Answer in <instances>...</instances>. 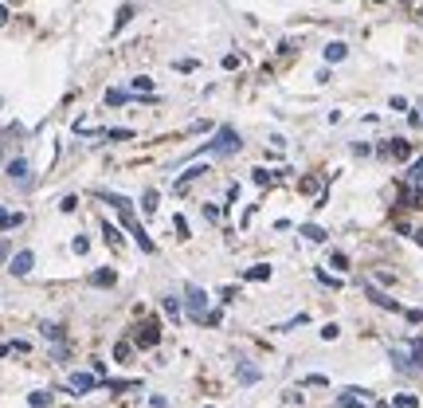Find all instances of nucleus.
Wrapping results in <instances>:
<instances>
[{"mask_svg":"<svg viewBox=\"0 0 423 408\" xmlns=\"http://www.w3.org/2000/svg\"><path fill=\"white\" fill-rule=\"evenodd\" d=\"M102 196V200H110L114 204V208H118V216H122V224H126V228L129 232H134V236H137V247H141V251H157V247H153V239L149 236H145V232H141V224H137L134 220V212H129V200H126V196H114V193H98Z\"/></svg>","mask_w":423,"mask_h":408,"instance_id":"1","label":"nucleus"},{"mask_svg":"<svg viewBox=\"0 0 423 408\" xmlns=\"http://www.w3.org/2000/svg\"><path fill=\"white\" fill-rule=\"evenodd\" d=\"M185 310L200 326H216V322H220V314H212V310H208V295H204L196 283H188V287H185Z\"/></svg>","mask_w":423,"mask_h":408,"instance_id":"2","label":"nucleus"},{"mask_svg":"<svg viewBox=\"0 0 423 408\" xmlns=\"http://www.w3.org/2000/svg\"><path fill=\"white\" fill-rule=\"evenodd\" d=\"M392 361H396V369H423V341L412 338V341H400V346H392Z\"/></svg>","mask_w":423,"mask_h":408,"instance_id":"3","label":"nucleus"},{"mask_svg":"<svg viewBox=\"0 0 423 408\" xmlns=\"http://www.w3.org/2000/svg\"><path fill=\"white\" fill-rule=\"evenodd\" d=\"M239 134L231 126H220L216 130V142H212V153H220V157H231V153H239Z\"/></svg>","mask_w":423,"mask_h":408,"instance_id":"4","label":"nucleus"},{"mask_svg":"<svg viewBox=\"0 0 423 408\" xmlns=\"http://www.w3.org/2000/svg\"><path fill=\"white\" fill-rule=\"evenodd\" d=\"M157 341H161V322H157V318H149V322L137 326V346H141V349L157 346Z\"/></svg>","mask_w":423,"mask_h":408,"instance_id":"5","label":"nucleus"},{"mask_svg":"<svg viewBox=\"0 0 423 408\" xmlns=\"http://www.w3.org/2000/svg\"><path fill=\"white\" fill-rule=\"evenodd\" d=\"M67 389L75 392V397H83V392H94V389H98V373H71Z\"/></svg>","mask_w":423,"mask_h":408,"instance_id":"6","label":"nucleus"},{"mask_svg":"<svg viewBox=\"0 0 423 408\" xmlns=\"http://www.w3.org/2000/svg\"><path fill=\"white\" fill-rule=\"evenodd\" d=\"M32 264H35V255H32V251H16V255H12V264H8V271L20 279V275L32 271Z\"/></svg>","mask_w":423,"mask_h":408,"instance_id":"7","label":"nucleus"},{"mask_svg":"<svg viewBox=\"0 0 423 408\" xmlns=\"http://www.w3.org/2000/svg\"><path fill=\"white\" fill-rule=\"evenodd\" d=\"M8 177H12V185H28V181H32V169H28L24 157H16V162L8 165Z\"/></svg>","mask_w":423,"mask_h":408,"instance_id":"8","label":"nucleus"},{"mask_svg":"<svg viewBox=\"0 0 423 408\" xmlns=\"http://www.w3.org/2000/svg\"><path fill=\"white\" fill-rule=\"evenodd\" d=\"M364 295L373 298V302H376V306H384V310H400V302H396V298L381 295V290H376V287H369V283H364Z\"/></svg>","mask_w":423,"mask_h":408,"instance_id":"9","label":"nucleus"},{"mask_svg":"<svg viewBox=\"0 0 423 408\" xmlns=\"http://www.w3.org/2000/svg\"><path fill=\"white\" fill-rule=\"evenodd\" d=\"M204 173H208V169H204V165H192V169H185V173H180V177H177V193H185V188L192 185L196 177H204Z\"/></svg>","mask_w":423,"mask_h":408,"instance_id":"10","label":"nucleus"},{"mask_svg":"<svg viewBox=\"0 0 423 408\" xmlns=\"http://www.w3.org/2000/svg\"><path fill=\"white\" fill-rule=\"evenodd\" d=\"M345 55H349V47H345V43H330V47H325V60H330V63H341Z\"/></svg>","mask_w":423,"mask_h":408,"instance_id":"11","label":"nucleus"},{"mask_svg":"<svg viewBox=\"0 0 423 408\" xmlns=\"http://www.w3.org/2000/svg\"><path fill=\"white\" fill-rule=\"evenodd\" d=\"M114 279H118V271H94L91 275V287H110Z\"/></svg>","mask_w":423,"mask_h":408,"instance_id":"12","label":"nucleus"},{"mask_svg":"<svg viewBox=\"0 0 423 408\" xmlns=\"http://www.w3.org/2000/svg\"><path fill=\"white\" fill-rule=\"evenodd\" d=\"M161 306H165V314H169L173 318V322H180V302H177V298H161Z\"/></svg>","mask_w":423,"mask_h":408,"instance_id":"13","label":"nucleus"},{"mask_svg":"<svg viewBox=\"0 0 423 408\" xmlns=\"http://www.w3.org/2000/svg\"><path fill=\"white\" fill-rule=\"evenodd\" d=\"M16 224H24V216H20V212H4V208H0V228H16Z\"/></svg>","mask_w":423,"mask_h":408,"instance_id":"14","label":"nucleus"},{"mask_svg":"<svg viewBox=\"0 0 423 408\" xmlns=\"http://www.w3.org/2000/svg\"><path fill=\"white\" fill-rule=\"evenodd\" d=\"M243 279H255V283H262V279H271V267L267 264H259V267H251V271L243 275Z\"/></svg>","mask_w":423,"mask_h":408,"instance_id":"15","label":"nucleus"},{"mask_svg":"<svg viewBox=\"0 0 423 408\" xmlns=\"http://www.w3.org/2000/svg\"><path fill=\"white\" fill-rule=\"evenodd\" d=\"M236 377H239V381H247V385H255V381H259V369H251V366H239V369H236Z\"/></svg>","mask_w":423,"mask_h":408,"instance_id":"16","label":"nucleus"},{"mask_svg":"<svg viewBox=\"0 0 423 408\" xmlns=\"http://www.w3.org/2000/svg\"><path fill=\"white\" fill-rule=\"evenodd\" d=\"M302 236H306V239H313V244H322V239H325V232L318 228V224H306V228H302Z\"/></svg>","mask_w":423,"mask_h":408,"instance_id":"17","label":"nucleus"},{"mask_svg":"<svg viewBox=\"0 0 423 408\" xmlns=\"http://www.w3.org/2000/svg\"><path fill=\"white\" fill-rule=\"evenodd\" d=\"M40 330H43V338H51V341H55V338H63V326H59V322H43Z\"/></svg>","mask_w":423,"mask_h":408,"instance_id":"18","label":"nucleus"},{"mask_svg":"<svg viewBox=\"0 0 423 408\" xmlns=\"http://www.w3.org/2000/svg\"><path fill=\"white\" fill-rule=\"evenodd\" d=\"M129 16H134V8H129V4H122V8H118V20H114V32H118V28H126Z\"/></svg>","mask_w":423,"mask_h":408,"instance_id":"19","label":"nucleus"},{"mask_svg":"<svg viewBox=\"0 0 423 408\" xmlns=\"http://www.w3.org/2000/svg\"><path fill=\"white\" fill-rule=\"evenodd\" d=\"M106 102H110V106H122V102H129V94L114 86V91H106Z\"/></svg>","mask_w":423,"mask_h":408,"instance_id":"20","label":"nucleus"},{"mask_svg":"<svg viewBox=\"0 0 423 408\" xmlns=\"http://www.w3.org/2000/svg\"><path fill=\"white\" fill-rule=\"evenodd\" d=\"M28 404H32V408H47L51 404V392H32V397H28Z\"/></svg>","mask_w":423,"mask_h":408,"instance_id":"21","label":"nucleus"},{"mask_svg":"<svg viewBox=\"0 0 423 408\" xmlns=\"http://www.w3.org/2000/svg\"><path fill=\"white\" fill-rule=\"evenodd\" d=\"M388 153H392V157H407V153H412V145H407V142H392Z\"/></svg>","mask_w":423,"mask_h":408,"instance_id":"22","label":"nucleus"},{"mask_svg":"<svg viewBox=\"0 0 423 408\" xmlns=\"http://www.w3.org/2000/svg\"><path fill=\"white\" fill-rule=\"evenodd\" d=\"M102 232H106V239H110L114 247H122V236H118V228H114V224H102Z\"/></svg>","mask_w":423,"mask_h":408,"instance_id":"23","label":"nucleus"},{"mask_svg":"<svg viewBox=\"0 0 423 408\" xmlns=\"http://www.w3.org/2000/svg\"><path fill=\"white\" fill-rule=\"evenodd\" d=\"M129 349H134L129 341H118V346H114V361H126V357H129Z\"/></svg>","mask_w":423,"mask_h":408,"instance_id":"24","label":"nucleus"},{"mask_svg":"<svg viewBox=\"0 0 423 408\" xmlns=\"http://www.w3.org/2000/svg\"><path fill=\"white\" fill-rule=\"evenodd\" d=\"M141 208H145V212H157V193H145L141 196Z\"/></svg>","mask_w":423,"mask_h":408,"instance_id":"25","label":"nucleus"},{"mask_svg":"<svg viewBox=\"0 0 423 408\" xmlns=\"http://www.w3.org/2000/svg\"><path fill=\"white\" fill-rule=\"evenodd\" d=\"M330 267H337V271H345V267H349V259H345V255H341V251H333V255H330Z\"/></svg>","mask_w":423,"mask_h":408,"instance_id":"26","label":"nucleus"},{"mask_svg":"<svg viewBox=\"0 0 423 408\" xmlns=\"http://www.w3.org/2000/svg\"><path fill=\"white\" fill-rule=\"evenodd\" d=\"M271 169H255V185H271Z\"/></svg>","mask_w":423,"mask_h":408,"instance_id":"27","label":"nucleus"},{"mask_svg":"<svg viewBox=\"0 0 423 408\" xmlns=\"http://www.w3.org/2000/svg\"><path fill=\"white\" fill-rule=\"evenodd\" d=\"M341 408H364V404H361V397H349L345 392V397H341Z\"/></svg>","mask_w":423,"mask_h":408,"instance_id":"28","label":"nucleus"},{"mask_svg":"<svg viewBox=\"0 0 423 408\" xmlns=\"http://www.w3.org/2000/svg\"><path fill=\"white\" fill-rule=\"evenodd\" d=\"M204 216H208V220L216 224V220H220V208H216V204H204Z\"/></svg>","mask_w":423,"mask_h":408,"instance_id":"29","label":"nucleus"},{"mask_svg":"<svg viewBox=\"0 0 423 408\" xmlns=\"http://www.w3.org/2000/svg\"><path fill=\"white\" fill-rule=\"evenodd\" d=\"M134 91L145 94V91H153V83H149V79H134Z\"/></svg>","mask_w":423,"mask_h":408,"instance_id":"30","label":"nucleus"},{"mask_svg":"<svg viewBox=\"0 0 423 408\" xmlns=\"http://www.w3.org/2000/svg\"><path fill=\"white\" fill-rule=\"evenodd\" d=\"M86 247H91V244H86V239H83V236H79V239H75V244H71V251H75V255H86Z\"/></svg>","mask_w":423,"mask_h":408,"instance_id":"31","label":"nucleus"},{"mask_svg":"<svg viewBox=\"0 0 423 408\" xmlns=\"http://www.w3.org/2000/svg\"><path fill=\"white\" fill-rule=\"evenodd\" d=\"M59 208H63V212H75V208H79V200H75V196H63V204H59Z\"/></svg>","mask_w":423,"mask_h":408,"instance_id":"32","label":"nucleus"},{"mask_svg":"<svg viewBox=\"0 0 423 408\" xmlns=\"http://www.w3.org/2000/svg\"><path fill=\"white\" fill-rule=\"evenodd\" d=\"M173 224H177V232H180V239H185V236H188V224H185V216H180V212H177V220H173Z\"/></svg>","mask_w":423,"mask_h":408,"instance_id":"33","label":"nucleus"},{"mask_svg":"<svg viewBox=\"0 0 423 408\" xmlns=\"http://www.w3.org/2000/svg\"><path fill=\"white\" fill-rule=\"evenodd\" d=\"M396 408H415V397H396Z\"/></svg>","mask_w":423,"mask_h":408,"instance_id":"34","label":"nucleus"},{"mask_svg":"<svg viewBox=\"0 0 423 408\" xmlns=\"http://www.w3.org/2000/svg\"><path fill=\"white\" fill-rule=\"evenodd\" d=\"M8 24V8H4V4H0V28Z\"/></svg>","mask_w":423,"mask_h":408,"instance_id":"35","label":"nucleus"},{"mask_svg":"<svg viewBox=\"0 0 423 408\" xmlns=\"http://www.w3.org/2000/svg\"><path fill=\"white\" fill-rule=\"evenodd\" d=\"M4 255H8V244H0V259H4Z\"/></svg>","mask_w":423,"mask_h":408,"instance_id":"36","label":"nucleus"}]
</instances>
